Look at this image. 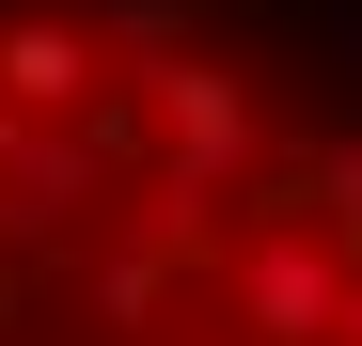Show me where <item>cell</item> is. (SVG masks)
<instances>
[{
  "instance_id": "6da1fadb",
  "label": "cell",
  "mask_w": 362,
  "mask_h": 346,
  "mask_svg": "<svg viewBox=\"0 0 362 346\" xmlns=\"http://www.w3.org/2000/svg\"><path fill=\"white\" fill-rule=\"evenodd\" d=\"M0 346H362V32L0 0Z\"/></svg>"
}]
</instances>
